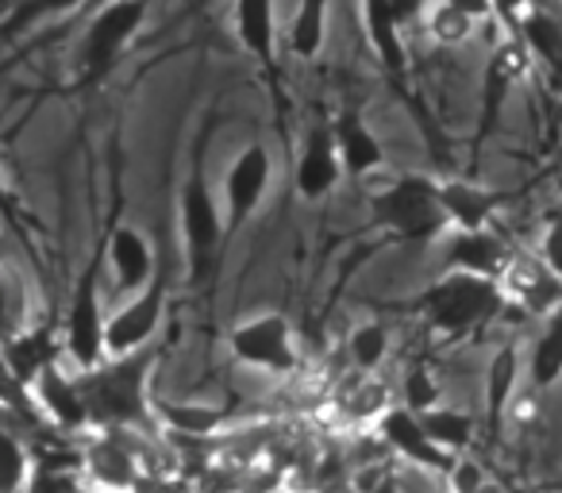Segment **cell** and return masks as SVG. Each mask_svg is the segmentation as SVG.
I'll return each instance as SVG.
<instances>
[{
	"label": "cell",
	"mask_w": 562,
	"mask_h": 493,
	"mask_svg": "<svg viewBox=\"0 0 562 493\" xmlns=\"http://www.w3.org/2000/svg\"><path fill=\"white\" fill-rule=\"evenodd\" d=\"M370 493H408V490H405V485H401L397 470H393V474H390V478H382V482H378V485H374V490H370Z\"/></svg>",
	"instance_id": "8d00e7d4"
},
{
	"label": "cell",
	"mask_w": 562,
	"mask_h": 493,
	"mask_svg": "<svg viewBox=\"0 0 562 493\" xmlns=\"http://www.w3.org/2000/svg\"><path fill=\"white\" fill-rule=\"evenodd\" d=\"M155 428L173 439H216L227 428V408L212 401L155 397Z\"/></svg>",
	"instance_id": "44dd1931"
},
{
	"label": "cell",
	"mask_w": 562,
	"mask_h": 493,
	"mask_svg": "<svg viewBox=\"0 0 562 493\" xmlns=\"http://www.w3.org/2000/svg\"><path fill=\"white\" fill-rule=\"evenodd\" d=\"M362 9V27H367V43L374 51V58L382 63V70L390 78H405L408 74V47H405V27L393 16L390 0H359Z\"/></svg>",
	"instance_id": "7402d4cb"
},
{
	"label": "cell",
	"mask_w": 562,
	"mask_h": 493,
	"mask_svg": "<svg viewBox=\"0 0 562 493\" xmlns=\"http://www.w3.org/2000/svg\"><path fill=\"white\" fill-rule=\"evenodd\" d=\"M166 305H170V278L158 270L143 290L120 298L109 309V324H104V347H109V359L120 355H135L155 347V336L162 332Z\"/></svg>",
	"instance_id": "9c48e42d"
},
{
	"label": "cell",
	"mask_w": 562,
	"mask_h": 493,
	"mask_svg": "<svg viewBox=\"0 0 562 493\" xmlns=\"http://www.w3.org/2000/svg\"><path fill=\"white\" fill-rule=\"evenodd\" d=\"M32 285L12 262L0 259V344L32 328Z\"/></svg>",
	"instance_id": "4316f807"
},
{
	"label": "cell",
	"mask_w": 562,
	"mask_h": 493,
	"mask_svg": "<svg viewBox=\"0 0 562 493\" xmlns=\"http://www.w3.org/2000/svg\"><path fill=\"white\" fill-rule=\"evenodd\" d=\"M447 4H454L459 12H467V16L477 20V24H482V20H490L493 12H497V0H447Z\"/></svg>",
	"instance_id": "d590c367"
},
{
	"label": "cell",
	"mask_w": 562,
	"mask_h": 493,
	"mask_svg": "<svg viewBox=\"0 0 562 493\" xmlns=\"http://www.w3.org/2000/svg\"><path fill=\"white\" fill-rule=\"evenodd\" d=\"M35 474V451L20 436V421H0V493H24Z\"/></svg>",
	"instance_id": "83f0119b"
},
{
	"label": "cell",
	"mask_w": 562,
	"mask_h": 493,
	"mask_svg": "<svg viewBox=\"0 0 562 493\" xmlns=\"http://www.w3.org/2000/svg\"><path fill=\"white\" fill-rule=\"evenodd\" d=\"M328 9L331 0H297V12L290 20V51L301 63H313L328 40Z\"/></svg>",
	"instance_id": "f1b7e54d"
},
{
	"label": "cell",
	"mask_w": 562,
	"mask_h": 493,
	"mask_svg": "<svg viewBox=\"0 0 562 493\" xmlns=\"http://www.w3.org/2000/svg\"><path fill=\"white\" fill-rule=\"evenodd\" d=\"M524 385V347L516 339H505L490 351L482 370V424L497 436L505 428L508 401L520 393Z\"/></svg>",
	"instance_id": "e0dca14e"
},
{
	"label": "cell",
	"mask_w": 562,
	"mask_h": 493,
	"mask_svg": "<svg viewBox=\"0 0 562 493\" xmlns=\"http://www.w3.org/2000/svg\"><path fill=\"white\" fill-rule=\"evenodd\" d=\"M393 390H397L401 405H408L413 413H428L439 401H447L443 374L431 370L428 362H408V367H401V374L393 378Z\"/></svg>",
	"instance_id": "f546056e"
},
{
	"label": "cell",
	"mask_w": 562,
	"mask_h": 493,
	"mask_svg": "<svg viewBox=\"0 0 562 493\" xmlns=\"http://www.w3.org/2000/svg\"><path fill=\"white\" fill-rule=\"evenodd\" d=\"M89 0H16V9L12 16L0 24V43H12L16 35L32 32L40 27L43 20H58V16H70V12L86 9Z\"/></svg>",
	"instance_id": "4dcf8cb0"
},
{
	"label": "cell",
	"mask_w": 562,
	"mask_h": 493,
	"mask_svg": "<svg viewBox=\"0 0 562 493\" xmlns=\"http://www.w3.org/2000/svg\"><path fill=\"white\" fill-rule=\"evenodd\" d=\"M344 163H339L336 135H331V120H313L305 127V139L297 150V166H293V189L305 201H324L339 189L344 181Z\"/></svg>",
	"instance_id": "4fadbf2b"
},
{
	"label": "cell",
	"mask_w": 562,
	"mask_h": 493,
	"mask_svg": "<svg viewBox=\"0 0 562 493\" xmlns=\"http://www.w3.org/2000/svg\"><path fill=\"white\" fill-rule=\"evenodd\" d=\"M155 367L158 351L120 355V359H104L101 367L81 370L78 382L89 401V416L93 428H155Z\"/></svg>",
	"instance_id": "6da1fadb"
},
{
	"label": "cell",
	"mask_w": 562,
	"mask_h": 493,
	"mask_svg": "<svg viewBox=\"0 0 562 493\" xmlns=\"http://www.w3.org/2000/svg\"><path fill=\"white\" fill-rule=\"evenodd\" d=\"M428 4H431V0H390V9H393V16L401 20V27L420 24L424 12H428Z\"/></svg>",
	"instance_id": "e575fe53"
},
{
	"label": "cell",
	"mask_w": 562,
	"mask_h": 493,
	"mask_svg": "<svg viewBox=\"0 0 562 493\" xmlns=\"http://www.w3.org/2000/svg\"><path fill=\"white\" fill-rule=\"evenodd\" d=\"M27 393H32L35 416H40L43 428L58 432L63 439H81L86 432H93V416H89V401L81 393L78 370H70L63 359L47 362L27 382Z\"/></svg>",
	"instance_id": "30bf717a"
},
{
	"label": "cell",
	"mask_w": 562,
	"mask_h": 493,
	"mask_svg": "<svg viewBox=\"0 0 562 493\" xmlns=\"http://www.w3.org/2000/svg\"><path fill=\"white\" fill-rule=\"evenodd\" d=\"M424 27H428V35L439 47H462V43L474 35L477 20H470L467 12H459L454 4H447V0H436V4H428V12H424Z\"/></svg>",
	"instance_id": "1f68e13d"
},
{
	"label": "cell",
	"mask_w": 562,
	"mask_h": 493,
	"mask_svg": "<svg viewBox=\"0 0 562 493\" xmlns=\"http://www.w3.org/2000/svg\"><path fill=\"white\" fill-rule=\"evenodd\" d=\"M235 35L258 66L273 70L278 58V0H235Z\"/></svg>",
	"instance_id": "603a6c76"
},
{
	"label": "cell",
	"mask_w": 562,
	"mask_h": 493,
	"mask_svg": "<svg viewBox=\"0 0 562 493\" xmlns=\"http://www.w3.org/2000/svg\"><path fill=\"white\" fill-rule=\"evenodd\" d=\"M101 270L104 259H89L81 278L74 282L70 305H66L63 328V362L70 370H93L109 359V347H104V324H109V309H104V293H101Z\"/></svg>",
	"instance_id": "8992f818"
},
{
	"label": "cell",
	"mask_w": 562,
	"mask_h": 493,
	"mask_svg": "<svg viewBox=\"0 0 562 493\" xmlns=\"http://www.w3.org/2000/svg\"><path fill=\"white\" fill-rule=\"evenodd\" d=\"M439 204H443L447 227H493L501 209V193H493L490 186L474 178H439Z\"/></svg>",
	"instance_id": "ffe728a7"
},
{
	"label": "cell",
	"mask_w": 562,
	"mask_h": 493,
	"mask_svg": "<svg viewBox=\"0 0 562 493\" xmlns=\"http://www.w3.org/2000/svg\"><path fill=\"white\" fill-rule=\"evenodd\" d=\"M490 482H493V474L482 467V462L474 459V451L454 455L451 470H447V474H443L447 493H477V490H482V485H490Z\"/></svg>",
	"instance_id": "d6a6232c"
},
{
	"label": "cell",
	"mask_w": 562,
	"mask_h": 493,
	"mask_svg": "<svg viewBox=\"0 0 562 493\" xmlns=\"http://www.w3.org/2000/svg\"><path fill=\"white\" fill-rule=\"evenodd\" d=\"M101 4H109V0H89V9H101Z\"/></svg>",
	"instance_id": "ab89813d"
},
{
	"label": "cell",
	"mask_w": 562,
	"mask_h": 493,
	"mask_svg": "<svg viewBox=\"0 0 562 493\" xmlns=\"http://www.w3.org/2000/svg\"><path fill=\"white\" fill-rule=\"evenodd\" d=\"M424 416V428H428L431 444L443 447L447 455H467L474 451L477 444V432H482V421H477L474 408H467L462 401L447 397L439 401L436 408H428Z\"/></svg>",
	"instance_id": "d4e9b609"
},
{
	"label": "cell",
	"mask_w": 562,
	"mask_h": 493,
	"mask_svg": "<svg viewBox=\"0 0 562 493\" xmlns=\"http://www.w3.org/2000/svg\"><path fill=\"white\" fill-rule=\"evenodd\" d=\"M227 355H232L235 367L250 370V374L278 378V382L297 378L301 362H305L297 328L278 309H266V313L243 316L239 324H232V332H227Z\"/></svg>",
	"instance_id": "277c9868"
},
{
	"label": "cell",
	"mask_w": 562,
	"mask_h": 493,
	"mask_svg": "<svg viewBox=\"0 0 562 493\" xmlns=\"http://www.w3.org/2000/svg\"><path fill=\"white\" fill-rule=\"evenodd\" d=\"M273 181V155L266 143H247L239 155L227 163L224 170V220H227V239L239 235L250 220L258 216L266 193Z\"/></svg>",
	"instance_id": "8fae6325"
},
{
	"label": "cell",
	"mask_w": 562,
	"mask_h": 493,
	"mask_svg": "<svg viewBox=\"0 0 562 493\" xmlns=\"http://www.w3.org/2000/svg\"><path fill=\"white\" fill-rule=\"evenodd\" d=\"M416 313H420L424 328L436 339H467L490 328L501 313H505V298L493 278L467 274V270H443L436 282H428L416 298Z\"/></svg>",
	"instance_id": "7a4b0ae2"
},
{
	"label": "cell",
	"mask_w": 562,
	"mask_h": 493,
	"mask_svg": "<svg viewBox=\"0 0 562 493\" xmlns=\"http://www.w3.org/2000/svg\"><path fill=\"white\" fill-rule=\"evenodd\" d=\"M439 262L443 270H467V274H482L497 282L501 270L508 267L516 247H508L493 227H474V232H462V227H447L439 235Z\"/></svg>",
	"instance_id": "9a60e30c"
},
{
	"label": "cell",
	"mask_w": 562,
	"mask_h": 493,
	"mask_svg": "<svg viewBox=\"0 0 562 493\" xmlns=\"http://www.w3.org/2000/svg\"><path fill=\"white\" fill-rule=\"evenodd\" d=\"M505 309H520L524 316H551L562 305V278L539 251H513L508 267L497 278Z\"/></svg>",
	"instance_id": "7c38bea8"
},
{
	"label": "cell",
	"mask_w": 562,
	"mask_h": 493,
	"mask_svg": "<svg viewBox=\"0 0 562 493\" xmlns=\"http://www.w3.org/2000/svg\"><path fill=\"white\" fill-rule=\"evenodd\" d=\"M562 382V305L551 316H543L528 355H524V385L536 393H547Z\"/></svg>",
	"instance_id": "cb8c5ba5"
},
{
	"label": "cell",
	"mask_w": 562,
	"mask_h": 493,
	"mask_svg": "<svg viewBox=\"0 0 562 493\" xmlns=\"http://www.w3.org/2000/svg\"><path fill=\"white\" fill-rule=\"evenodd\" d=\"M331 135H336L339 163H344L347 178L362 181L385 166V143L378 139V132L367 124L359 109H339L331 116Z\"/></svg>",
	"instance_id": "ac0fdd59"
},
{
	"label": "cell",
	"mask_w": 562,
	"mask_h": 493,
	"mask_svg": "<svg viewBox=\"0 0 562 493\" xmlns=\"http://www.w3.org/2000/svg\"><path fill=\"white\" fill-rule=\"evenodd\" d=\"M378 436H382V444L393 451V459L408 462V467L447 474L454 462V455H447L443 447L431 444L428 428H424V416L413 413L408 405H401V401H393V405L385 408V416L378 421Z\"/></svg>",
	"instance_id": "5bb4252c"
},
{
	"label": "cell",
	"mask_w": 562,
	"mask_h": 493,
	"mask_svg": "<svg viewBox=\"0 0 562 493\" xmlns=\"http://www.w3.org/2000/svg\"><path fill=\"white\" fill-rule=\"evenodd\" d=\"M178 220H181V243H186V259H189V278L204 282L220 267V251H224L227 243V220L216 193H212L209 178H204L201 158L189 170V178L181 181Z\"/></svg>",
	"instance_id": "5b68a950"
},
{
	"label": "cell",
	"mask_w": 562,
	"mask_h": 493,
	"mask_svg": "<svg viewBox=\"0 0 562 493\" xmlns=\"http://www.w3.org/2000/svg\"><path fill=\"white\" fill-rule=\"evenodd\" d=\"M339 355H344V367L351 370H367V374H378L393 362V332L385 321H359L339 344Z\"/></svg>",
	"instance_id": "484cf974"
},
{
	"label": "cell",
	"mask_w": 562,
	"mask_h": 493,
	"mask_svg": "<svg viewBox=\"0 0 562 493\" xmlns=\"http://www.w3.org/2000/svg\"><path fill=\"white\" fill-rule=\"evenodd\" d=\"M155 428H93L78 439L81 482L97 493H132Z\"/></svg>",
	"instance_id": "52a82bcc"
},
{
	"label": "cell",
	"mask_w": 562,
	"mask_h": 493,
	"mask_svg": "<svg viewBox=\"0 0 562 493\" xmlns=\"http://www.w3.org/2000/svg\"><path fill=\"white\" fill-rule=\"evenodd\" d=\"M539 255H543V259L551 262L554 274L562 278V209L547 220L543 235H539Z\"/></svg>",
	"instance_id": "836d02e7"
},
{
	"label": "cell",
	"mask_w": 562,
	"mask_h": 493,
	"mask_svg": "<svg viewBox=\"0 0 562 493\" xmlns=\"http://www.w3.org/2000/svg\"><path fill=\"white\" fill-rule=\"evenodd\" d=\"M9 204V181H4V166H0V209Z\"/></svg>",
	"instance_id": "f35d334b"
},
{
	"label": "cell",
	"mask_w": 562,
	"mask_h": 493,
	"mask_svg": "<svg viewBox=\"0 0 562 493\" xmlns=\"http://www.w3.org/2000/svg\"><path fill=\"white\" fill-rule=\"evenodd\" d=\"M313 493H362V490H355L351 482H336V485H321V490H313Z\"/></svg>",
	"instance_id": "74e56055"
},
{
	"label": "cell",
	"mask_w": 562,
	"mask_h": 493,
	"mask_svg": "<svg viewBox=\"0 0 562 493\" xmlns=\"http://www.w3.org/2000/svg\"><path fill=\"white\" fill-rule=\"evenodd\" d=\"M150 16V0H109L93 9L78 47L81 81H101L116 70L120 55L132 47V40L143 32Z\"/></svg>",
	"instance_id": "ba28073f"
},
{
	"label": "cell",
	"mask_w": 562,
	"mask_h": 493,
	"mask_svg": "<svg viewBox=\"0 0 562 493\" xmlns=\"http://www.w3.org/2000/svg\"><path fill=\"white\" fill-rule=\"evenodd\" d=\"M516 40L536 63H543L554 78H562V9L551 0H528L516 12Z\"/></svg>",
	"instance_id": "d6986e66"
},
{
	"label": "cell",
	"mask_w": 562,
	"mask_h": 493,
	"mask_svg": "<svg viewBox=\"0 0 562 493\" xmlns=\"http://www.w3.org/2000/svg\"><path fill=\"white\" fill-rule=\"evenodd\" d=\"M374 227H382L390 239L428 247L447 232L443 204H439V178L431 173H401L390 186L374 189L367 201Z\"/></svg>",
	"instance_id": "3957f363"
},
{
	"label": "cell",
	"mask_w": 562,
	"mask_h": 493,
	"mask_svg": "<svg viewBox=\"0 0 562 493\" xmlns=\"http://www.w3.org/2000/svg\"><path fill=\"white\" fill-rule=\"evenodd\" d=\"M104 267H109L112 285H116L120 298L143 290V285L158 274V255H155L150 235L143 232V227L127 224V220L116 224L109 235V243H104Z\"/></svg>",
	"instance_id": "2e32d148"
}]
</instances>
